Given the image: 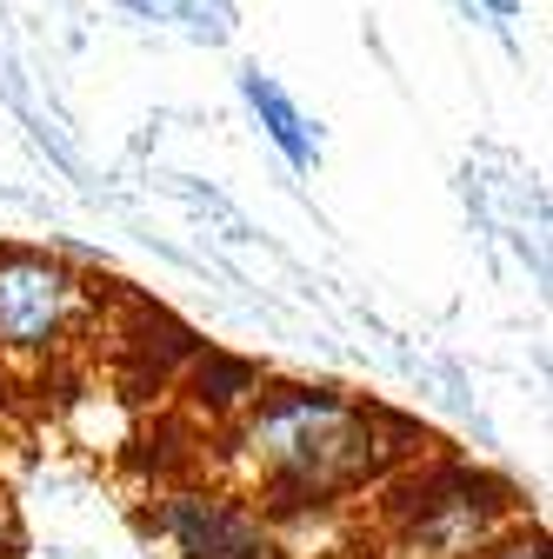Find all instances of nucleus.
<instances>
[{"mask_svg": "<svg viewBox=\"0 0 553 559\" xmlns=\"http://www.w3.org/2000/svg\"><path fill=\"white\" fill-rule=\"evenodd\" d=\"M413 453H427V433H413L407 419L340 386H273V380L254 393L247 413L227 419L221 440V466H234L247 493H260L281 513L327 507Z\"/></svg>", "mask_w": 553, "mask_h": 559, "instance_id": "1", "label": "nucleus"}, {"mask_svg": "<svg viewBox=\"0 0 553 559\" xmlns=\"http://www.w3.org/2000/svg\"><path fill=\"white\" fill-rule=\"evenodd\" d=\"M520 520L514 493L473 466L407 473L387 500V559H480Z\"/></svg>", "mask_w": 553, "mask_h": 559, "instance_id": "2", "label": "nucleus"}, {"mask_svg": "<svg viewBox=\"0 0 553 559\" xmlns=\"http://www.w3.org/2000/svg\"><path fill=\"white\" fill-rule=\"evenodd\" d=\"M94 320H101V287H87L67 260L27 247L0 253V373L34 380L60 367Z\"/></svg>", "mask_w": 553, "mask_h": 559, "instance_id": "3", "label": "nucleus"}, {"mask_svg": "<svg viewBox=\"0 0 553 559\" xmlns=\"http://www.w3.org/2000/svg\"><path fill=\"white\" fill-rule=\"evenodd\" d=\"M154 533L167 539L174 559H281L273 526L247 507V493H227V486H161Z\"/></svg>", "mask_w": 553, "mask_h": 559, "instance_id": "4", "label": "nucleus"}, {"mask_svg": "<svg viewBox=\"0 0 553 559\" xmlns=\"http://www.w3.org/2000/svg\"><path fill=\"white\" fill-rule=\"evenodd\" d=\"M207 340H193L180 320H167L161 307H141L120 333H114V360H120V386L133 393V400H148V393H167V386H180V373H187V360L200 354Z\"/></svg>", "mask_w": 553, "mask_h": 559, "instance_id": "5", "label": "nucleus"}, {"mask_svg": "<svg viewBox=\"0 0 553 559\" xmlns=\"http://www.w3.org/2000/svg\"><path fill=\"white\" fill-rule=\"evenodd\" d=\"M267 386V367L240 360V354H214V346H200L180 373V406L193 427H227L234 413L254 406V393Z\"/></svg>", "mask_w": 553, "mask_h": 559, "instance_id": "6", "label": "nucleus"}, {"mask_svg": "<svg viewBox=\"0 0 553 559\" xmlns=\"http://www.w3.org/2000/svg\"><path fill=\"white\" fill-rule=\"evenodd\" d=\"M240 94H247V107L260 114L267 140L287 154V167H294V174H314V160H320V140H314L307 114L287 100V87L273 81V74H260V67H247V74H240Z\"/></svg>", "mask_w": 553, "mask_h": 559, "instance_id": "7", "label": "nucleus"}, {"mask_svg": "<svg viewBox=\"0 0 553 559\" xmlns=\"http://www.w3.org/2000/svg\"><path fill=\"white\" fill-rule=\"evenodd\" d=\"M480 559H546V539H540L533 526H520V520H514V526H507L487 552H480Z\"/></svg>", "mask_w": 553, "mask_h": 559, "instance_id": "8", "label": "nucleus"}, {"mask_svg": "<svg viewBox=\"0 0 553 559\" xmlns=\"http://www.w3.org/2000/svg\"><path fill=\"white\" fill-rule=\"evenodd\" d=\"M0 559H14V520H8V500H0Z\"/></svg>", "mask_w": 553, "mask_h": 559, "instance_id": "9", "label": "nucleus"}, {"mask_svg": "<svg viewBox=\"0 0 553 559\" xmlns=\"http://www.w3.org/2000/svg\"><path fill=\"white\" fill-rule=\"evenodd\" d=\"M487 8H494L501 21H514V14H520V0H487Z\"/></svg>", "mask_w": 553, "mask_h": 559, "instance_id": "10", "label": "nucleus"}]
</instances>
